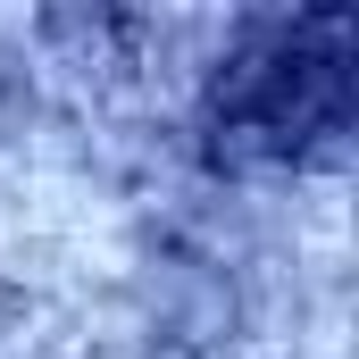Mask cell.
<instances>
[{"label":"cell","mask_w":359,"mask_h":359,"mask_svg":"<svg viewBox=\"0 0 359 359\" xmlns=\"http://www.w3.org/2000/svg\"><path fill=\"white\" fill-rule=\"evenodd\" d=\"M351 100V25L301 17L268 25L226 76H217V134L226 151H309L343 126Z\"/></svg>","instance_id":"6da1fadb"}]
</instances>
